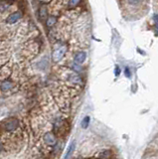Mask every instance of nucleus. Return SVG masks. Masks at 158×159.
I'll return each mask as SVG.
<instances>
[{
    "label": "nucleus",
    "mask_w": 158,
    "mask_h": 159,
    "mask_svg": "<svg viewBox=\"0 0 158 159\" xmlns=\"http://www.w3.org/2000/svg\"><path fill=\"white\" fill-rule=\"evenodd\" d=\"M19 125V122H18V120L16 118H9V119L5 120L4 123H3V127H4V129L6 131H13L15 130Z\"/></svg>",
    "instance_id": "f257e3e1"
},
{
    "label": "nucleus",
    "mask_w": 158,
    "mask_h": 159,
    "mask_svg": "<svg viewBox=\"0 0 158 159\" xmlns=\"http://www.w3.org/2000/svg\"><path fill=\"white\" fill-rule=\"evenodd\" d=\"M67 47L66 46H61L60 48H58L57 50H55L54 53H53V60L54 62H59L61 61L63 57L65 56V53H66Z\"/></svg>",
    "instance_id": "f03ea898"
},
{
    "label": "nucleus",
    "mask_w": 158,
    "mask_h": 159,
    "mask_svg": "<svg viewBox=\"0 0 158 159\" xmlns=\"http://www.w3.org/2000/svg\"><path fill=\"white\" fill-rule=\"evenodd\" d=\"M43 139H44V142L46 143V144H48V145H50V146L55 145L56 142H57L55 135L53 134V133H51V132L45 133L44 136H43Z\"/></svg>",
    "instance_id": "7ed1b4c3"
},
{
    "label": "nucleus",
    "mask_w": 158,
    "mask_h": 159,
    "mask_svg": "<svg viewBox=\"0 0 158 159\" xmlns=\"http://www.w3.org/2000/svg\"><path fill=\"white\" fill-rule=\"evenodd\" d=\"M86 52H79L75 55V58H74V61H75L76 65H82L83 62L86 61Z\"/></svg>",
    "instance_id": "20e7f679"
},
{
    "label": "nucleus",
    "mask_w": 158,
    "mask_h": 159,
    "mask_svg": "<svg viewBox=\"0 0 158 159\" xmlns=\"http://www.w3.org/2000/svg\"><path fill=\"white\" fill-rule=\"evenodd\" d=\"M21 18V13L20 12H15V13H12L8 16V18L6 19V22L8 24H14L19 21Z\"/></svg>",
    "instance_id": "39448f33"
},
{
    "label": "nucleus",
    "mask_w": 158,
    "mask_h": 159,
    "mask_svg": "<svg viewBox=\"0 0 158 159\" xmlns=\"http://www.w3.org/2000/svg\"><path fill=\"white\" fill-rule=\"evenodd\" d=\"M68 79L71 83H73L74 85H80V83H82V79H80V77L79 75H77L75 73H71L69 74V76H68Z\"/></svg>",
    "instance_id": "423d86ee"
},
{
    "label": "nucleus",
    "mask_w": 158,
    "mask_h": 159,
    "mask_svg": "<svg viewBox=\"0 0 158 159\" xmlns=\"http://www.w3.org/2000/svg\"><path fill=\"white\" fill-rule=\"evenodd\" d=\"M14 85L13 83L10 82V81H3V82L0 84V89H1L2 92H8L13 88Z\"/></svg>",
    "instance_id": "0eeeda50"
},
{
    "label": "nucleus",
    "mask_w": 158,
    "mask_h": 159,
    "mask_svg": "<svg viewBox=\"0 0 158 159\" xmlns=\"http://www.w3.org/2000/svg\"><path fill=\"white\" fill-rule=\"evenodd\" d=\"M47 13H48L47 7H46V6H42L39 10V14H40V18H41V20H44L45 18H47Z\"/></svg>",
    "instance_id": "6e6552de"
},
{
    "label": "nucleus",
    "mask_w": 158,
    "mask_h": 159,
    "mask_svg": "<svg viewBox=\"0 0 158 159\" xmlns=\"http://www.w3.org/2000/svg\"><path fill=\"white\" fill-rule=\"evenodd\" d=\"M75 146H76V144L75 143H72L70 146H69V148H68V150H67V152H66V154H65V158L64 159H68L70 157V155L72 154V152L74 151V149H75Z\"/></svg>",
    "instance_id": "1a4fd4ad"
},
{
    "label": "nucleus",
    "mask_w": 158,
    "mask_h": 159,
    "mask_svg": "<svg viewBox=\"0 0 158 159\" xmlns=\"http://www.w3.org/2000/svg\"><path fill=\"white\" fill-rule=\"evenodd\" d=\"M56 21H57V18H56L55 16H50V17L48 18V20H47V26L48 27L54 26L55 23H56Z\"/></svg>",
    "instance_id": "9d476101"
},
{
    "label": "nucleus",
    "mask_w": 158,
    "mask_h": 159,
    "mask_svg": "<svg viewBox=\"0 0 158 159\" xmlns=\"http://www.w3.org/2000/svg\"><path fill=\"white\" fill-rule=\"evenodd\" d=\"M89 121H91V117L89 116H86L85 118H83V121H82V127L83 128H86V127L89 126Z\"/></svg>",
    "instance_id": "9b49d317"
},
{
    "label": "nucleus",
    "mask_w": 158,
    "mask_h": 159,
    "mask_svg": "<svg viewBox=\"0 0 158 159\" xmlns=\"http://www.w3.org/2000/svg\"><path fill=\"white\" fill-rule=\"evenodd\" d=\"M110 151H108V150H105L104 152H101V156H100V159H107V158H110Z\"/></svg>",
    "instance_id": "f8f14e48"
},
{
    "label": "nucleus",
    "mask_w": 158,
    "mask_h": 159,
    "mask_svg": "<svg viewBox=\"0 0 158 159\" xmlns=\"http://www.w3.org/2000/svg\"><path fill=\"white\" fill-rule=\"evenodd\" d=\"M80 3V1H69L68 2V4H69L70 7H75L76 5H78Z\"/></svg>",
    "instance_id": "ddd939ff"
},
{
    "label": "nucleus",
    "mask_w": 158,
    "mask_h": 159,
    "mask_svg": "<svg viewBox=\"0 0 158 159\" xmlns=\"http://www.w3.org/2000/svg\"><path fill=\"white\" fill-rule=\"evenodd\" d=\"M125 75H126V77H130V72H129V69H125Z\"/></svg>",
    "instance_id": "4468645a"
},
{
    "label": "nucleus",
    "mask_w": 158,
    "mask_h": 159,
    "mask_svg": "<svg viewBox=\"0 0 158 159\" xmlns=\"http://www.w3.org/2000/svg\"><path fill=\"white\" fill-rule=\"evenodd\" d=\"M153 19L156 21V23H157V25H158V15H157V14L154 15V16H153Z\"/></svg>",
    "instance_id": "2eb2a0df"
},
{
    "label": "nucleus",
    "mask_w": 158,
    "mask_h": 159,
    "mask_svg": "<svg viewBox=\"0 0 158 159\" xmlns=\"http://www.w3.org/2000/svg\"><path fill=\"white\" fill-rule=\"evenodd\" d=\"M156 30L158 31V25H157V26H156Z\"/></svg>",
    "instance_id": "dca6fc26"
},
{
    "label": "nucleus",
    "mask_w": 158,
    "mask_h": 159,
    "mask_svg": "<svg viewBox=\"0 0 158 159\" xmlns=\"http://www.w3.org/2000/svg\"><path fill=\"white\" fill-rule=\"evenodd\" d=\"M0 147H1V146H0Z\"/></svg>",
    "instance_id": "f3484780"
}]
</instances>
